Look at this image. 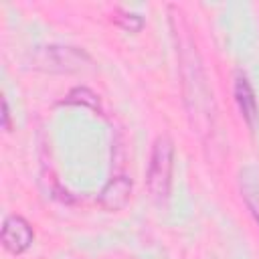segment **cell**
Masks as SVG:
<instances>
[{
    "instance_id": "cell-1",
    "label": "cell",
    "mask_w": 259,
    "mask_h": 259,
    "mask_svg": "<svg viewBox=\"0 0 259 259\" xmlns=\"http://www.w3.org/2000/svg\"><path fill=\"white\" fill-rule=\"evenodd\" d=\"M172 168H174V144L170 136L162 134L156 138L148 162V172H146V184L148 192L152 198L160 204L168 198L170 194V184H172Z\"/></svg>"
},
{
    "instance_id": "cell-2",
    "label": "cell",
    "mask_w": 259,
    "mask_h": 259,
    "mask_svg": "<svg viewBox=\"0 0 259 259\" xmlns=\"http://www.w3.org/2000/svg\"><path fill=\"white\" fill-rule=\"evenodd\" d=\"M91 65V57L77 47L47 45L36 47L30 55V67L45 73H77Z\"/></svg>"
},
{
    "instance_id": "cell-3",
    "label": "cell",
    "mask_w": 259,
    "mask_h": 259,
    "mask_svg": "<svg viewBox=\"0 0 259 259\" xmlns=\"http://www.w3.org/2000/svg\"><path fill=\"white\" fill-rule=\"evenodd\" d=\"M2 247L12 255H22L34 241V231L30 223L20 214H8L0 231Z\"/></svg>"
},
{
    "instance_id": "cell-4",
    "label": "cell",
    "mask_w": 259,
    "mask_h": 259,
    "mask_svg": "<svg viewBox=\"0 0 259 259\" xmlns=\"http://www.w3.org/2000/svg\"><path fill=\"white\" fill-rule=\"evenodd\" d=\"M132 194V180L125 174L113 176L99 192L97 200L105 210H121Z\"/></svg>"
},
{
    "instance_id": "cell-5",
    "label": "cell",
    "mask_w": 259,
    "mask_h": 259,
    "mask_svg": "<svg viewBox=\"0 0 259 259\" xmlns=\"http://www.w3.org/2000/svg\"><path fill=\"white\" fill-rule=\"evenodd\" d=\"M233 93H235V101H237V107H239L243 119L247 121L249 127H255L259 121V105H257L255 91L245 75H237Z\"/></svg>"
},
{
    "instance_id": "cell-6",
    "label": "cell",
    "mask_w": 259,
    "mask_h": 259,
    "mask_svg": "<svg viewBox=\"0 0 259 259\" xmlns=\"http://www.w3.org/2000/svg\"><path fill=\"white\" fill-rule=\"evenodd\" d=\"M239 188L251 217L259 225V166H245L239 172Z\"/></svg>"
},
{
    "instance_id": "cell-7",
    "label": "cell",
    "mask_w": 259,
    "mask_h": 259,
    "mask_svg": "<svg viewBox=\"0 0 259 259\" xmlns=\"http://www.w3.org/2000/svg\"><path fill=\"white\" fill-rule=\"evenodd\" d=\"M63 103H83V105H89L91 109H97L99 111V99L93 91H89L87 87H75L65 99Z\"/></svg>"
},
{
    "instance_id": "cell-8",
    "label": "cell",
    "mask_w": 259,
    "mask_h": 259,
    "mask_svg": "<svg viewBox=\"0 0 259 259\" xmlns=\"http://www.w3.org/2000/svg\"><path fill=\"white\" fill-rule=\"evenodd\" d=\"M113 20H115L121 28H125V30H130V32H138V30L144 26L142 16H138V14H134V12H123V10H119V8L115 10Z\"/></svg>"
},
{
    "instance_id": "cell-9",
    "label": "cell",
    "mask_w": 259,
    "mask_h": 259,
    "mask_svg": "<svg viewBox=\"0 0 259 259\" xmlns=\"http://www.w3.org/2000/svg\"><path fill=\"white\" fill-rule=\"evenodd\" d=\"M2 125H4V130H10V111H8L6 99H2Z\"/></svg>"
}]
</instances>
